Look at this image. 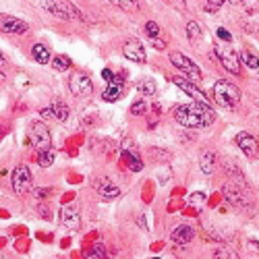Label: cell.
Masks as SVG:
<instances>
[{
	"instance_id": "obj_30",
	"label": "cell",
	"mask_w": 259,
	"mask_h": 259,
	"mask_svg": "<svg viewBox=\"0 0 259 259\" xmlns=\"http://www.w3.org/2000/svg\"><path fill=\"white\" fill-rule=\"evenodd\" d=\"M145 33H147V37H158L160 35V25L156 23V21H147L145 23Z\"/></svg>"
},
{
	"instance_id": "obj_32",
	"label": "cell",
	"mask_w": 259,
	"mask_h": 259,
	"mask_svg": "<svg viewBox=\"0 0 259 259\" xmlns=\"http://www.w3.org/2000/svg\"><path fill=\"white\" fill-rule=\"evenodd\" d=\"M215 259H222V257H228V259H239V253L232 251V249H218L213 253Z\"/></svg>"
},
{
	"instance_id": "obj_29",
	"label": "cell",
	"mask_w": 259,
	"mask_h": 259,
	"mask_svg": "<svg viewBox=\"0 0 259 259\" xmlns=\"http://www.w3.org/2000/svg\"><path fill=\"white\" fill-rule=\"evenodd\" d=\"M147 102L145 100H137V102H133L131 104V114H135V116H139V114H145L147 112Z\"/></svg>"
},
{
	"instance_id": "obj_44",
	"label": "cell",
	"mask_w": 259,
	"mask_h": 259,
	"mask_svg": "<svg viewBox=\"0 0 259 259\" xmlns=\"http://www.w3.org/2000/svg\"><path fill=\"white\" fill-rule=\"evenodd\" d=\"M5 81H7V75H5L3 71H0V83H5Z\"/></svg>"
},
{
	"instance_id": "obj_33",
	"label": "cell",
	"mask_w": 259,
	"mask_h": 259,
	"mask_svg": "<svg viewBox=\"0 0 259 259\" xmlns=\"http://www.w3.org/2000/svg\"><path fill=\"white\" fill-rule=\"evenodd\" d=\"M189 199H191V203L195 205L197 209H201V207L205 205V195H203V193H193V195H191Z\"/></svg>"
},
{
	"instance_id": "obj_37",
	"label": "cell",
	"mask_w": 259,
	"mask_h": 259,
	"mask_svg": "<svg viewBox=\"0 0 259 259\" xmlns=\"http://www.w3.org/2000/svg\"><path fill=\"white\" fill-rule=\"evenodd\" d=\"M166 3L172 5V7H177V9H181V11L187 9V3H185V0H166Z\"/></svg>"
},
{
	"instance_id": "obj_38",
	"label": "cell",
	"mask_w": 259,
	"mask_h": 259,
	"mask_svg": "<svg viewBox=\"0 0 259 259\" xmlns=\"http://www.w3.org/2000/svg\"><path fill=\"white\" fill-rule=\"evenodd\" d=\"M247 249H249L251 255H255V257L259 255V245H257L255 241H249V243H247Z\"/></svg>"
},
{
	"instance_id": "obj_23",
	"label": "cell",
	"mask_w": 259,
	"mask_h": 259,
	"mask_svg": "<svg viewBox=\"0 0 259 259\" xmlns=\"http://www.w3.org/2000/svg\"><path fill=\"white\" fill-rule=\"evenodd\" d=\"M52 69L58 71V73L71 69V58H69V56H64V54H58L56 58H52Z\"/></svg>"
},
{
	"instance_id": "obj_19",
	"label": "cell",
	"mask_w": 259,
	"mask_h": 259,
	"mask_svg": "<svg viewBox=\"0 0 259 259\" xmlns=\"http://www.w3.org/2000/svg\"><path fill=\"white\" fill-rule=\"evenodd\" d=\"M31 58H33L37 64H48V62H52V54H50L48 46H44V44H35V46L31 48Z\"/></svg>"
},
{
	"instance_id": "obj_41",
	"label": "cell",
	"mask_w": 259,
	"mask_h": 259,
	"mask_svg": "<svg viewBox=\"0 0 259 259\" xmlns=\"http://www.w3.org/2000/svg\"><path fill=\"white\" fill-rule=\"evenodd\" d=\"M39 213L41 215H46V220H50V209L46 205H39Z\"/></svg>"
},
{
	"instance_id": "obj_1",
	"label": "cell",
	"mask_w": 259,
	"mask_h": 259,
	"mask_svg": "<svg viewBox=\"0 0 259 259\" xmlns=\"http://www.w3.org/2000/svg\"><path fill=\"white\" fill-rule=\"evenodd\" d=\"M175 118L179 124L187 126V128H205L209 124H213L215 120V112L209 108V104L193 100L191 104L179 106L175 110Z\"/></svg>"
},
{
	"instance_id": "obj_12",
	"label": "cell",
	"mask_w": 259,
	"mask_h": 259,
	"mask_svg": "<svg viewBox=\"0 0 259 259\" xmlns=\"http://www.w3.org/2000/svg\"><path fill=\"white\" fill-rule=\"evenodd\" d=\"M175 85L179 90H183L187 96H191L193 100H197V102H203V104H209L207 96L197 88L195 81H191V79H183V77H175Z\"/></svg>"
},
{
	"instance_id": "obj_43",
	"label": "cell",
	"mask_w": 259,
	"mask_h": 259,
	"mask_svg": "<svg viewBox=\"0 0 259 259\" xmlns=\"http://www.w3.org/2000/svg\"><path fill=\"white\" fill-rule=\"evenodd\" d=\"M5 64H7V58L3 56V52H0V67H5Z\"/></svg>"
},
{
	"instance_id": "obj_35",
	"label": "cell",
	"mask_w": 259,
	"mask_h": 259,
	"mask_svg": "<svg viewBox=\"0 0 259 259\" xmlns=\"http://www.w3.org/2000/svg\"><path fill=\"white\" fill-rule=\"evenodd\" d=\"M39 116H41V118H54V108H52V106L41 108V110H39Z\"/></svg>"
},
{
	"instance_id": "obj_25",
	"label": "cell",
	"mask_w": 259,
	"mask_h": 259,
	"mask_svg": "<svg viewBox=\"0 0 259 259\" xmlns=\"http://www.w3.org/2000/svg\"><path fill=\"white\" fill-rule=\"evenodd\" d=\"M187 35H189L191 41H199L201 39V27H199L197 21H189L187 23Z\"/></svg>"
},
{
	"instance_id": "obj_5",
	"label": "cell",
	"mask_w": 259,
	"mask_h": 259,
	"mask_svg": "<svg viewBox=\"0 0 259 259\" xmlns=\"http://www.w3.org/2000/svg\"><path fill=\"white\" fill-rule=\"evenodd\" d=\"M41 5H44V9L48 13H52L54 17L58 19H64V21H83V15L81 11L69 3V0H41Z\"/></svg>"
},
{
	"instance_id": "obj_15",
	"label": "cell",
	"mask_w": 259,
	"mask_h": 259,
	"mask_svg": "<svg viewBox=\"0 0 259 259\" xmlns=\"http://www.w3.org/2000/svg\"><path fill=\"white\" fill-rule=\"evenodd\" d=\"M94 189L98 191V195L104 199H116L120 195V189L108 179H96L94 181Z\"/></svg>"
},
{
	"instance_id": "obj_2",
	"label": "cell",
	"mask_w": 259,
	"mask_h": 259,
	"mask_svg": "<svg viewBox=\"0 0 259 259\" xmlns=\"http://www.w3.org/2000/svg\"><path fill=\"white\" fill-rule=\"evenodd\" d=\"M211 96H213V102L226 108V110H232V108H236V104L241 102V90L236 88L232 81H224V79L213 85Z\"/></svg>"
},
{
	"instance_id": "obj_6",
	"label": "cell",
	"mask_w": 259,
	"mask_h": 259,
	"mask_svg": "<svg viewBox=\"0 0 259 259\" xmlns=\"http://www.w3.org/2000/svg\"><path fill=\"white\" fill-rule=\"evenodd\" d=\"M170 62L175 64V67L181 71V73H185L191 81H195V83H199L201 81V73H199V67L195 62H193L191 58H187L185 54H181V52H170Z\"/></svg>"
},
{
	"instance_id": "obj_39",
	"label": "cell",
	"mask_w": 259,
	"mask_h": 259,
	"mask_svg": "<svg viewBox=\"0 0 259 259\" xmlns=\"http://www.w3.org/2000/svg\"><path fill=\"white\" fill-rule=\"evenodd\" d=\"M218 37H220L222 41H230V39H232V35H230V31H226V29H222V27L218 29Z\"/></svg>"
},
{
	"instance_id": "obj_26",
	"label": "cell",
	"mask_w": 259,
	"mask_h": 259,
	"mask_svg": "<svg viewBox=\"0 0 259 259\" xmlns=\"http://www.w3.org/2000/svg\"><path fill=\"white\" fill-rule=\"evenodd\" d=\"M137 90H139L143 96H152V94H156V83H154L152 79H143V81H139Z\"/></svg>"
},
{
	"instance_id": "obj_13",
	"label": "cell",
	"mask_w": 259,
	"mask_h": 259,
	"mask_svg": "<svg viewBox=\"0 0 259 259\" xmlns=\"http://www.w3.org/2000/svg\"><path fill=\"white\" fill-rule=\"evenodd\" d=\"M122 154H124V158L128 160V168L131 170H141L143 168V162H141V154H139V149H137V145L131 141V139H124L122 141Z\"/></svg>"
},
{
	"instance_id": "obj_31",
	"label": "cell",
	"mask_w": 259,
	"mask_h": 259,
	"mask_svg": "<svg viewBox=\"0 0 259 259\" xmlns=\"http://www.w3.org/2000/svg\"><path fill=\"white\" fill-rule=\"evenodd\" d=\"M226 0H205V11L207 13H215V11H220L224 7Z\"/></svg>"
},
{
	"instance_id": "obj_21",
	"label": "cell",
	"mask_w": 259,
	"mask_h": 259,
	"mask_svg": "<svg viewBox=\"0 0 259 259\" xmlns=\"http://www.w3.org/2000/svg\"><path fill=\"white\" fill-rule=\"evenodd\" d=\"M52 108H54V118H56V120L64 122V120L69 118V106L64 104L62 100H54V102H52Z\"/></svg>"
},
{
	"instance_id": "obj_22",
	"label": "cell",
	"mask_w": 259,
	"mask_h": 259,
	"mask_svg": "<svg viewBox=\"0 0 259 259\" xmlns=\"http://www.w3.org/2000/svg\"><path fill=\"white\" fill-rule=\"evenodd\" d=\"M114 7H118L124 13H137L139 11V3L137 0H110Z\"/></svg>"
},
{
	"instance_id": "obj_42",
	"label": "cell",
	"mask_w": 259,
	"mask_h": 259,
	"mask_svg": "<svg viewBox=\"0 0 259 259\" xmlns=\"http://www.w3.org/2000/svg\"><path fill=\"white\" fill-rule=\"evenodd\" d=\"M48 195V191H44V189H37L35 191V197H46Z\"/></svg>"
},
{
	"instance_id": "obj_40",
	"label": "cell",
	"mask_w": 259,
	"mask_h": 259,
	"mask_svg": "<svg viewBox=\"0 0 259 259\" xmlns=\"http://www.w3.org/2000/svg\"><path fill=\"white\" fill-rule=\"evenodd\" d=\"M102 77L108 81V83H114V75H112V71H108V69H104L102 71Z\"/></svg>"
},
{
	"instance_id": "obj_34",
	"label": "cell",
	"mask_w": 259,
	"mask_h": 259,
	"mask_svg": "<svg viewBox=\"0 0 259 259\" xmlns=\"http://www.w3.org/2000/svg\"><path fill=\"white\" fill-rule=\"evenodd\" d=\"M164 149H156V147H152L149 149V158H154V160H170V154H162Z\"/></svg>"
},
{
	"instance_id": "obj_8",
	"label": "cell",
	"mask_w": 259,
	"mask_h": 259,
	"mask_svg": "<svg viewBox=\"0 0 259 259\" xmlns=\"http://www.w3.org/2000/svg\"><path fill=\"white\" fill-rule=\"evenodd\" d=\"M11 185H13V191L17 195H25V193L31 189V170L25 164L17 166L11 175Z\"/></svg>"
},
{
	"instance_id": "obj_14",
	"label": "cell",
	"mask_w": 259,
	"mask_h": 259,
	"mask_svg": "<svg viewBox=\"0 0 259 259\" xmlns=\"http://www.w3.org/2000/svg\"><path fill=\"white\" fill-rule=\"evenodd\" d=\"M236 145L241 147V152L245 154V156H249V158H255L257 154H259V141L251 135V133H239L236 135Z\"/></svg>"
},
{
	"instance_id": "obj_45",
	"label": "cell",
	"mask_w": 259,
	"mask_h": 259,
	"mask_svg": "<svg viewBox=\"0 0 259 259\" xmlns=\"http://www.w3.org/2000/svg\"><path fill=\"white\" fill-rule=\"evenodd\" d=\"M230 3H232V5H239V3H243V0H230Z\"/></svg>"
},
{
	"instance_id": "obj_16",
	"label": "cell",
	"mask_w": 259,
	"mask_h": 259,
	"mask_svg": "<svg viewBox=\"0 0 259 259\" xmlns=\"http://www.w3.org/2000/svg\"><path fill=\"white\" fill-rule=\"evenodd\" d=\"M170 239L175 241L177 245H187V243H191L193 239H195V230H193L189 224H181L177 228H172Z\"/></svg>"
},
{
	"instance_id": "obj_28",
	"label": "cell",
	"mask_w": 259,
	"mask_h": 259,
	"mask_svg": "<svg viewBox=\"0 0 259 259\" xmlns=\"http://www.w3.org/2000/svg\"><path fill=\"white\" fill-rule=\"evenodd\" d=\"M37 164L41 168H50L54 164V152L50 149V152H44V154H37Z\"/></svg>"
},
{
	"instance_id": "obj_10",
	"label": "cell",
	"mask_w": 259,
	"mask_h": 259,
	"mask_svg": "<svg viewBox=\"0 0 259 259\" xmlns=\"http://www.w3.org/2000/svg\"><path fill=\"white\" fill-rule=\"evenodd\" d=\"M27 29H29V25L25 23L23 19L0 13V31H3V33H9V35H21V33H25Z\"/></svg>"
},
{
	"instance_id": "obj_11",
	"label": "cell",
	"mask_w": 259,
	"mask_h": 259,
	"mask_svg": "<svg viewBox=\"0 0 259 259\" xmlns=\"http://www.w3.org/2000/svg\"><path fill=\"white\" fill-rule=\"evenodd\" d=\"M122 54L126 60H133V62H145L147 60V54H145V48L139 39L131 37V39H126L124 41V46H122Z\"/></svg>"
},
{
	"instance_id": "obj_18",
	"label": "cell",
	"mask_w": 259,
	"mask_h": 259,
	"mask_svg": "<svg viewBox=\"0 0 259 259\" xmlns=\"http://www.w3.org/2000/svg\"><path fill=\"white\" fill-rule=\"evenodd\" d=\"M199 168L203 175H213V170L218 168V156L211 149H205V152L199 156Z\"/></svg>"
},
{
	"instance_id": "obj_3",
	"label": "cell",
	"mask_w": 259,
	"mask_h": 259,
	"mask_svg": "<svg viewBox=\"0 0 259 259\" xmlns=\"http://www.w3.org/2000/svg\"><path fill=\"white\" fill-rule=\"evenodd\" d=\"M222 193H224V197L230 205L234 207H239V209H247L253 205V199H251V193L245 185V181H228L224 187H222Z\"/></svg>"
},
{
	"instance_id": "obj_7",
	"label": "cell",
	"mask_w": 259,
	"mask_h": 259,
	"mask_svg": "<svg viewBox=\"0 0 259 259\" xmlns=\"http://www.w3.org/2000/svg\"><path fill=\"white\" fill-rule=\"evenodd\" d=\"M69 90L77 98H88V96L94 94V81L90 79V75L77 71L69 77Z\"/></svg>"
},
{
	"instance_id": "obj_27",
	"label": "cell",
	"mask_w": 259,
	"mask_h": 259,
	"mask_svg": "<svg viewBox=\"0 0 259 259\" xmlns=\"http://www.w3.org/2000/svg\"><path fill=\"white\" fill-rule=\"evenodd\" d=\"M85 257L88 259H104V257H108V253H106L104 245H94L88 253H85Z\"/></svg>"
},
{
	"instance_id": "obj_4",
	"label": "cell",
	"mask_w": 259,
	"mask_h": 259,
	"mask_svg": "<svg viewBox=\"0 0 259 259\" xmlns=\"http://www.w3.org/2000/svg\"><path fill=\"white\" fill-rule=\"evenodd\" d=\"M29 143L37 154H44L52 149V135L50 128L41 122V120H33L29 124Z\"/></svg>"
},
{
	"instance_id": "obj_20",
	"label": "cell",
	"mask_w": 259,
	"mask_h": 259,
	"mask_svg": "<svg viewBox=\"0 0 259 259\" xmlns=\"http://www.w3.org/2000/svg\"><path fill=\"white\" fill-rule=\"evenodd\" d=\"M120 96H122V90H120L118 83H110V85H108V88L102 92V100H104V102H116Z\"/></svg>"
},
{
	"instance_id": "obj_17",
	"label": "cell",
	"mask_w": 259,
	"mask_h": 259,
	"mask_svg": "<svg viewBox=\"0 0 259 259\" xmlns=\"http://www.w3.org/2000/svg\"><path fill=\"white\" fill-rule=\"evenodd\" d=\"M60 222L67 226L69 230H79V226H81L79 211L73 209V207H62V209H60Z\"/></svg>"
},
{
	"instance_id": "obj_9",
	"label": "cell",
	"mask_w": 259,
	"mask_h": 259,
	"mask_svg": "<svg viewBox=\"0 0 259 259\" xmlns=\"http://www.w3.org/2000/svg\"><path fill=\"white\" fill-rule=\"evenodd\" d=\"M215 56L220 58L222 67L232 73V75H241V58L236 56V52L230 46H215Z\"/></svg>"
},
{
	"instance_id": "obj_36",
	"label": "cell",
	"mask_w": 259,
	"mask_h": 259,
	"mask_svg": "<svg viewBox=\"0 0 259 259\" xmlns=\"http://www.w3.org/2000/svg\"><path fill=\"white\" fill-rule=\"evenodd\" d=\"M149 41H152V46H154V48H158V50H164V48H166V41H164V39L149 37Z\"/></svg>"
},
{
	"instance_id": "obj_24",
	"label": "cell",
	"mask_w": 259,
	"mask_h": 259,
	"mask_svg": "<svg viewBox=\"0 0 259 259\" xmlns=\"http://www.w3.org/2000/svg\"><path fill=\"white\" fill-rule=\"evenodd\" d=\"M241 64H245L247 69H259V58L253 52H241Z\"/></svg>"
}]
</instances>
